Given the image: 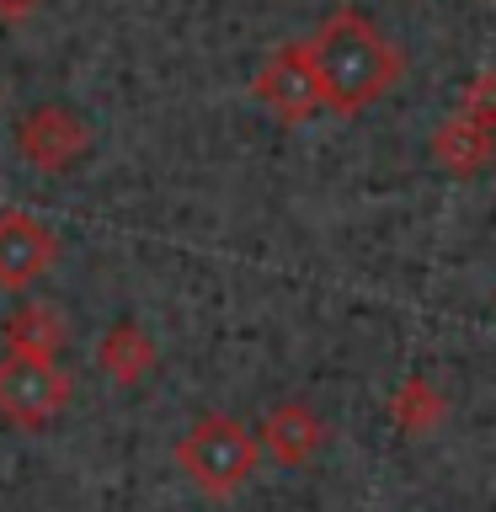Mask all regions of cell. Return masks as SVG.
Instances as JSON below:
<instances>
[{"label":"cell","instance_id":"9","mask_svg":"<svg viewBox=\"0 0 496 512\" xmlns=\"http://www.w3.org/2000/svg\"><path fill=\"white\" fill-rule=\"evenodd\" d=\"M64 347H70V320H64L54 304H16L6 320V352L11 358H38V363H59Z\"/></svg>","mask_w":496,"mask_h":512},{"label":"cell","instance_id":"6","mask_svg":"<svg viewBox=\"0 0 496 512\" xmlns=\"http://www.w3.org/2000/svg\"><path fill=\"white\" fill-rule=\"evenodd\" d=\"M59 262V240L48 224H38L32 214H0V288L22 294L38 278H48Z\"/></svg>","mask_w":496,"mask_h":512},{"label":"cell","instance_id":"10","mask_svg":"<svg viewBox=\"0 0 496 512\" xmlns=\"http://www.w3.org/2000/svg\"><path fill=\"white\" fill-rule=\"evenodd\" d=\"M384 416H390V427L400 432V438H432V432L448 422V395L427 374H411L390 390Z\"/></svg>","mask_w":496,"mask_h":512},{"label":"cell","instance_id":"8","mask_svg":"<svg viewBox=\"0 0 496 512\" xmlns=\"http://www.w3.org/2000/svg\"><path fill=\"white\" fill-rule=\"evenodd\" d=\"M96 363H102V374L112 384L139 390V384L160 368V347L139 320H112V326L102 331V342H96Z\"/></svg>","mask_w":496,"mask_h":512},{"label":"cell","instance_id":"3","mask_svg":"<svg viewBox=\"0 0 496 512\" xmlns=\"http://www.w3.org/2000/svg\"><path fill=\"white\" fill-rule=\"evenodd\" d=\"M75 400V379L59 363L38 358H0V422L38 432L48 422H59Z\"/></svg>","mask_w":496,"mask_h":512},{"label":"cell","instance_id":"7","mask_svg":"<svg viewBox=\"0 0 496 512\" xmlns=\"http://www.w3.org/2000/svg\"><path fill=\"white\" fill-rule=\"evenodd\" d=\"M256 448L272 454L278 464H288V470H299V464H310L320 448H326V416L315 406H304V400H283V406H272L262 416Z\"/></svg>","mask_w":496,"mask_h":512},{"label":"cell","instance_id":"2","mask_svg":"<svg viewBox=\"0 0 496 512\" xmlns=\"http://www.w3.org/2000/svg\"><path fill=\"white\" fill-rule=\"evenodd\" d=\"M176 470H182L203 496H235L251 486L256 464H262V448H256V432L230 411H203L171 448Z\"/></svg>","mask_w":496,"mask_h":512},{"label":"cell","instance_id":"11","mask_svg":"<svg viewBox=\"0 0 496 512\" xmlns=\"http://www.w3.org/2000/svg\"><path fill=\"white\" fill-rule=\"evenodd\" d=\"M432 160H438L448 176H480V171H491V160H496V134L464 123L459 112H448V118L432 128Z\"/></svg>","mask_w":496,"mask_h":512},{"label":"cell","instance_id":"12","mask_svg":"<svg viewBox=\"0 0 496 512\" xmlns=\"http://www.w3.org/2000/svg\"><path fill=\"white\" fill-rule=\"evenodd\" d=\"M454 112H459L464 123L491 128V134H496V64H486L480 75H470V86H464V96H459Z\"/></svg>","mask_w":496,"mask_h":512},{"label":"cell","instance_id":"4","mask_svg":"<svg viewBox=\"0 0 496 512\" xmlns=\"http://www.w3.org/2000/svg\"><path fill=\"white\" fill-rule=\"evenodd\" d=\"M16 155L48 176H70L91 155V123L70 102H38L16 118Z\"/></svg>","mask_w":496,"mask_h":512},{"label":"cell","instance_id":"1","mask_svg":"<svg viewBox=\"0 0 496 512\" xmlns=\"http://www.w3.org/2000/svg\"><path fill=\"white\" fill-rule=\"evenodd\" d=\"M304 48H310L320 112H336V118L368 112L400 86V75H406V54L384 38V27L363 6H336L326 22L304 38Z\"/></svg>","mask_w":496,"mask_h":512},{"label":"cell","instance_id":"5","mask_svg":"<svg viewBox=\"0 0 496 512\" xmlns=\"http://www.w3.org/2000/svg\"><path fill=\"white\" fill-rule=\"evenodd\" d=\"M256 102L267 112H278L283 123H310L320 112V91H315V70H310V48L304 43H283L272 48L267 64L251 80Z\"/></svg>","mask_w":496,"mask_h":512},{"label":"cell","instance_id":"13","mask_svg":"<svg viewBox=\"0 0 496 512\" xmlns=\"http://www.w3.org/2000/svg\"><path fill=\"white\" fill-rule=\"evenodd\" d=\"M43 11V0H0V27H22Z\"/></svg>","mask_w":496,"mask_h":512}]
</instances>
